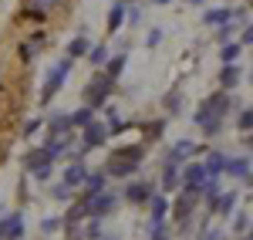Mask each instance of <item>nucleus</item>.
Instances as JSON below:
<instances>
[{"label": "nucleus", "instance_id": "nucleus-46", "mask_svg": "<svg viewBox=\"0 0 253 240\" xmlns=\"http://www.w3.org/2000/svg\"><path fill=\"white\" fill-rule=\"evenodd\" d=\"M240 240H250V237H240Z\"/></svg>", "mask_w": 253, "mask_h": 240}, {"label": "nucleus", "instance_id": "nucleus-36", "mask_svg": "<svg viewBox=\"0 0 253 240\" xmlns=\"http://www.w3.org/2000/svg\"><path fill=\"white\" fill-rule=\"evenodd\" d=\"M159 41H162V31H159V27H152V31L145 34V48H156Z\"/></svg>", "mask_w": 253, "mask_h": 240}, {"label": "nucleus", "instance_id": "nucleus-45", "mask_svg": "<svg viewBox=\"0 0 253 240\" xmlns=\"http://www.w3.org/2000/svg\"><path fill=\"white\" fill-rule=\"evenodd\" d=\"M189 3H203V0H189Z\"/></svg>", "mask_w": 253, "mask_h": 240}, {"label": "nucleus", "instance_id": "nucleus-24", "mask_svg": "<svg viewBox=\"0 0 253 240\" xmlns=\"http://www.w3.org/2000/svg\"><path fill=\"white\" fill-rule=\"evenodd\" d=\"M88 48H91V44H88V38H84V34H78V38H71V41H68V61L84 58V54H88Z\"/></svg>", "mask_w": 253, "mask_h": 240}, {"label": "nucleus", "instance_id": "nucleus-19", "mask_svg": "<svg viewBox=\"0 0 253 240\" xmlns=\"http://www.w3.org/2000/svg\"><path fill=\"white\" fill-rule=\"evenodd\" d=\"M125 61H128V54L122 51V54H115V58H108L105 61V78L108 81H118L122 78V71H125Z\"/></svg>", "mask_w": 253, "mask_h": 240}, {"label": "nucleus", "instance_id": "nucleus-42", "mask_svg": "<svg viewBox=\"0 0 253 240\" xmlns=\"http://www.w3.org/2000/svg\"><path fill=\"white\" fill-rule=\"evenodd\" d=\"M236 24V20H233ZM233 24H223V27H219V34H216V38L223 41V44H226V41H230V34H233Z\"/></svg>", "mask_w": 253, "mask_h": 240}, {"label": "nucleus", "instance_id": "nucleus-2", "mask_svg": "<svg viewBox=\"0 0 253 240\" xmlns=\"http://www.w3.org/2000/svg\"><path fill=\"white\" fill-rule=\"evenodd\" d=\"M68 75H71V61H68V58L58 61V64L47 71V78H44V85H41V105H51V98H54L61 88H64Z\"/></svg>", "mask_w": 253, "mask_h": 240}, {"label": "nucleus", "instance_id": "nucleus-26", "mask_svg": "<svg viewBox=\"0 0 253 240\" xmlns=\"http://www.w3.org/2000/svg\"><path fill=\"white\" fill-rule=\"evenodd\" d=\"M61 3H64V0H24V7L34 10V14H47V10H54Z\"/></svg>", "mask_w": 253, "mask_h": 240}, {"label": "nucleus", "instance_id": "nucleus-27", "mask_svg": "<svg viewBox=\"0 0 253 240\" xmlns=\"http://www.w3.org/2000/svg\"><path fill=\"white\" fill-rule=\"evenodd\" d=\"M41 44H44V38H41V34H38V38H31V41H24V44H20V58L31 61L41 51Z\"/></svg>", "mask_w": 253, "mask_h": 240}, {"label": "nucleus", "instance_id": "nucleus-20", "mask_svg": "<svg viewBox=\"0 0 253 240\" xmlns=\"http://www.w3.org/2000/svg\"><path fill=\"white\" fill-rule=\"evenodd\" d=\"M122 24H125V3L118 0V3H112V10H108V34H118L122 31Z\"/></svg>", "mask_w": 253, "mask_h": 240}, {"label": "nucleus", "instance_id": "nucleus-44", "mask_svg": "<svg viewBox=\"0 0 253 240\" xmlns=\"http://www.w3.org/2000/svg\"><path fill=\"white\" fill-rule=\"evenodd\" d=\"M152 3H156V7H169L172 0H152Z\"/></svg>", "mask_w": 253, "mask_h": 240}, {"label": "nucleus", "instance_id": "nucleus-31", "mask_svg": "<svg viewBox=\"0 0 253 240\" xmlns=\"http://www.w3.org/2000/svg\"><path fill=\"white\" fill-rule=\"evenodd\" d=\"M233 230L240 234V237H247V230H250V213H247V210L233 217Z\"/></svg>", "mask_w": 253, "mask_h": 240}, {"label": "nucleus", "instance_id": "nucleus-18", "mask_svg": "<svg viewBox=\"0 0 253 240\" xmlns=\"http://www.w3.org/2000/svg\"><path fill=\"white\" fill-rule=\"evenodd\" d=\"M203 24L206 27H223V24H233V10L230 7H213L203 14Z\"/></svg>", "mask_w": 253, "mask_h": 240}, {"label": "nucleus", "instance_id": "nucleus-29", "mask_svg": "<svg viewBox=\"0 0 253 240\" xmlns=\"http://www.w3.org/2000/svg\"><path fill=\"white\" fill-rule=\"evenodd\" d=\"M233 206H236V196L233 193H223V196L213 203V213H223V217H226V213H233Z\"/></svg>", "mask_w": 253, "mask_h": 240}, {"label": "nucleus", "instance_id": "nucleus-9", "mask_svg": "<svg viewBox=\"0 0 253 240\" xmlns=\"http://www.w3.org/2000/svg\"><path fill=\"white\" fill-rule=\"evenodd\" d=\"M24 237V213H7L0 220V240H20Z\"/></svg>", "mask_w": 253, "mask_h": 240}, {"label": "nucleus", "instance_id": "nucleus-30", "mask_svg": "<svg viewBox=\"0 0 253 240\" xmlns=\"http://www.w3.org/2000/svg\"><path fill=\"white\" fill-rule=\"evenodd\" d=\"M84 58L91 61L95 68H101V64L108 61V48H105V44H95V48H88V54H84Z\"/></svg>", "mask_w": 253, "mask_h": 240}, {"label": "nucleus", "instance_id": "nucleus-13", "mask_svg": "<svg viewBox=\"0 0 253 240\" xmlns=\"http://www.w3.org/2000/svg\"><path fill=\"white\" fill-rule=\"evenodd\" d=\"M223 173H230V176H236V180L250 183V156H226V166H223Z\"/></svg>", "mask_w": 253, "mask_h": 240}, {"label": "nucleus", "instance_id": "nucleus-1", "mask_svg": "<svg viewBox=\"0 0 253 240\" xmlns=\"http://www.w3.org/2000/svg\"><path fill=\"white\" fill-rule=\"evenodd\" d=\"M233 105V98L226 95V92H216L210 98L199 105V112H196V125L203 129V136H216L219 132V122L226 115V108Z\"/></svg>", "mask_w": 253, "mask_h": 240}, {"label": "nucleus", "instance_id": "nucleus-39", "mask_svg": "<svg viewBox=\"0 0 253 240\" xmlns=\"http://www.w3.org/2000/svg\"><path fill=\"white\" fill-rule=\"evenodd\" d=\"M250 41H253V27H250V24H243V38L236 41V44H240V48H250Z\"/></svg>", "mask_w": 253, "mask_h": 240}, {"label": "nucleus", "instance_id": "nucleus-34", "mask_svg": "<svg viewBox=\"0 0 253 240\" xmlns=\"http://www.w3.org/2000/svg\"><path fill=\"white\" fill-rule=\"evenodd\" d=\"M162 132H166V122H162V119H159V122H149V125H145V136H149V139H159Z\"/></svg>", "mask_w": 253, "mask_h": 240}, {"label": "nucleus", "instance_id": "nucleus-3", "mask_svg": "<svg viewBox=\"0 0 253 240\" xmlns=\"http://www.w3.org/2000/svg\"><path fill=\"white\" fill-rule=\"evenodd\" d=\"M108 142V125L105 122H91V125H84L81 129V149L71 156V162H78V159H84V152H91V149H101Z\"/></svg>", "mask_w": 253, "mask_h": 240}, {"label": "nucleus", "instance_id": "nucleus-25", "mask_svg": "<svg viewBox=\"0 0 253 240\" xmlns=\"http://www.w3.org/2000/svg\"><path fill=\"white\" fill-rule=\"evenodd\" d=\"M240 51H243V48H240L236 41H226V44L219 48V58H223V64H236V61H240Z\"/></svg>", "mask_w": 253, "mask_h": 240}, {"label": "nucleus", "instance_id": "nucleus-23", "mask_svg": "<svg viewBox=\"0 0 253 240\" xmlns=\"http://www.w3.org/2000/svg\"><path fill=\"white\" fill-rule=\"evenodd\" d=\"M68 119H71V129H78V132H81L84 125H91V122H95V112H91L88 105H81V108H75Z\"/></svg>", "mask_w": 253, "mask_h": 240}, {"label": "nucleus", "instance_id": "nucleus-12", "mask_svg": "<svg viewBox=\"0 0 253 240\" xmlns=\"http://www.w3.org/2000/svg\"><path fill=\"white\" fill-rule=\"evenodd\" d=\"M108 159H122V162H132V166H142V159H145V142H135V145H122V149H115Z\"/></svg>", "mask_w": 253, "mask_h": 240}, {"label": "nucleus", "instance_id": "nucleus-43", "mask_svg": "<svg viewBox=\"0 0 253 240\" xmlns=\"http://www.w3.org/2000/svg\"><path fill=\"white\" fill-rule=\"evenodd\" d=\"M203 240H226L223 230H203Z\"/></svg>", "mask_w": 253, "mask_h": 240}, {"label": "nucleus", "instance_id": "nucleus-11", "mask_svg": "<svg viewBox=\"0 0 253 240\" xmlns=\"http://www.w3.org/2000/svg\"><path fill=\"white\" fill-rule=\"evenodd\" d=\"M193 152H196V142L193 139H179L172 149H169L166 162H169V166H182V162H189V156H193Z\"/></svg>", "mask_w": 253, "mask_h": 240}, {"label": "nucleus", "instance_id": "nucleus-28", "mask_svg": "<svg viewBox=\"0 0 253 240\" xmlns=\"http://www.w3.org/2000/svg\"><path fill=\"white\" fill-rule=\"evenodd\" d=\"M236 125H240V132H243V136H250V129H253V108H250V105H243V108H240Z\"/></svg>", "mask_w": 253, "mask_h": 240}, {"label": "nucleus", "instance_id": "nucleus-15", "mask_svg": "<svg viewBox=\"0 0 253 240\" xmlns=\"http://www.w3.org/2000/svg\"><path fill=\"white\" fill-rule=\"evenodd\" d=\"M149 206H152V213H149V223H152V227H162V223H166V217H169V200H166L162 193H152Z\"/></svg>", "mask_w": 253, "mask_h": 240}, {"label": "nucleus", "instance_id": "nucleus-7", "mask_svg": "<svg viewBox=\"0 0 253 240\" xmlns=\"http://www.w3.org/2000/svg\"><path fill=\"white\" fill-rule=\"evenodd\" d=\"M206 180H210V176H206L203 162H182V169H179V186H186V190H199Z\"/></svg>", "mask_w": 253, "mask_h": 240}, {"label": "nucleus", "instance_id": "nucleus-22", "mask_svg": "<svg viewBox=\"0 0 253 240\" xmlns=\"http://www.w3.org/2000/svg\"><path fill=\"white\" fill-rule=\"evenodd\" d=\"M166 193H172L179 190V166H169V162H162V183H159Z\"/></svg>", "mask_w": 253, "mask_h": 240}, {"label": "nucleus", "instance_id": "nucleus-41", "mask_svg": "<svg viewBox=\"0 0 253 240\" xmlns=\"http://www.w3.org/2000/svg\"><path fill=\"white\" fill-rule=\"evenodd\" d=\"M149 240H172V237H169V230H166V223H162V227H152V237Z\"/></svg>", "mask_w": 253, "mask_h": 240}, {"label": "nucleus", "instance_id": "nucleus-37", "mask_svg": "<svg viewBox=\"0 0 253 240\" xmlns=\"http://www.w3.org/2000/svg\"><path fill=\"white\" fill-rule=\"evenodd\" d=\"M51 173H54V166H41V169H34V173H31V176H34V180H51Z\"/></svg>", "mask_w": 253, "mask_h": 240}, {"label": "nucleus", "instance_id": "nucleus-16", "mask_svg": "<svg viewBox=\"0 0 253 240\" xmlns=\"http://www.w3.org/2000/svg\"><path fill=\"white\" fill-rule=\"evenodd\" d=\"M240 81H243V68H240V64H223V71H219V85H223L226 95H230L233 88H240Z\"/></svg>", "mask_w": 253, "mask_h": 240}, {"label": "nucleus", "instance_id": "nucleus-5", "mask_svg": "<svg viewBox=\"0 0 253 240\" xmlns=\"http://www.w3.org/2000/svg\"><path fill=\"white\" fill-rule=\"evenodd\" d=\"M118 206V196L115 193H98V196H91V200H84V210H88V217L91 220H101V217H108V213H115Z\"/></svg>", "mask_w": 253, "mask_h": 240}, {"label": "nucleus", "instance_id": "nucleus-40", "mask_svg": "<svg viewBox=\"0 0 253 240\" xmlns=\"http://www.w3.org/2000/svg\"><path fill=\"white\" fill-rule=\"evenodd\" d=\"M125 20H128L132 27H135V24H142V10H138V7H132V10H125Z\"/></svg>", "mask_w": 253, "mask_h": 240}, {"label": "nucleus", "instance_id": "nucleus-10", "mask_svg": "<svg viewBox=\"0 0 253 240\" xmlns=\"http://www.w3.org/2000/svg\"><path fill=\"white\" fill-rule=\"evenodd\" d=\"M84 180H88V169H84V162H81V159L71 162V166L64 169V176H61V183H64L71 193H75V190H81V186H84Z\"/></svg>", "mask_w": 253, "mask_h": 240}, {"label": "nucleus", "instance_id": "nucleus-14", "mask_svg": "<svg viewBox=\"0 0 253 240\" xmlns=\"http://www.w3.org/2000/svg\"><path fill=\"white\" fill-rule=\"evenodd\" d=\"M105 186H108V180H105L101 169H98V173H88V180H84V186H81V203L98 196V193H105Z\"/></svg>", "mask_w": 253, "mask_h": 240}, {"label": "nucleus", "instance_id": "nucleus-6", "mask_svg": "<svg viewBox=\"0 0 253 240\" xmlns=\"http://www.w3.org/2000/svg\"><path fill=\"white\" fill-rule=\"evenodd\" d=\"M196 203H199V190H182V193H179V200H175V206H169V210H172V217L179 220V227H186V223H189V217L196 213Z\"/></svg>", "mask_w": 253, "mask_h": 240}, {"label": "nucleus", "instance_id": "nucleus-8", "mask_svg": "<svg viewBox=\"0 0 253 240\" xmlns=\"http://www.w3.org/2000/svg\"><path fill=\"white\" fill-rule=\"evenodd\" d=\"M152 193H156V190H152V183H149V180H138V183H128V186H125V200L132 203V206L149 203V200H152Z\"/></svg>", "mask_w": 253, "mask_h": 240}, {"label": "nucleus", "instance_id": "nucleus-38", "mask_svg": "<svg viewBox=\"0 0 253 240\" xmlns=\"http://www.w3.org/2000/svg\"><path fill=\"white\" fill-rule=\"evenodd\" d=\"M38 129H41V119H27V122H24V129H20V132H24V136H34Z\"/></svg>", "mask_w": 253, "mask_h": 240}, {"label": "nucleus", "instance_id": "nucleus-32", "mask_svg": "<svg viewBox=\"0 0 253 240\" xmlns=\"http://www.w3.org/2000/svg\"><path fill=\"white\" fill-rule=\"evenodd\" d=\"M61 217H44V220H41V234H58L61 230Z\"/></svg>", "mask_w": 253, "mask_h": 240}, {"label": "nucleus", "instance_id": "nucleus-35", "mask_svg": "<svg viewBox=\"0 0 253 240\" xmlns=\"http://www.w3.org/2000/svg\"><path fill=\"white\" fill-rule=\"evenodd\" d=\"M51 196H54V200H71V190H68L64 183H58V186L51 190Z\"/></svg>", "mask_w": 253, "mask_h": 240}, {"label": "nucleus", "instance_id": "nucleus-21", "mask_svg": "<svg viewBox=\"0 0 253 240\" xmlns=\"http://www.w3.org/2000/svg\"><path fill=\"white\" fill-rule=\"evenodd\" d=\"M223 166H226V152H210V159L203 162V169H206V176H210V180H219Z\"/></svg>", "mask_w": 253, "mask_h": 240}, {"label": "nucleus", "instance_id": "nucleus-4", "mask_svg": "<svg viewBox=\"0 0 253 240\" xmlns=\"http://www.w3.org/2000/svg\"><path fill=\"white\" fill-rule=\"evenodd\" d=\"M112 88H115V81H108L105 75H98V78H91L88 85H84V92H81V101H84L91 112H98V108L105 105V98L112 95Z\"/></svg>", "mask_w": 253, "mask_h": 240}, {"label": "nucleus", "instance_id": "nucleus-17", "mask_svg": "<svg viewBox=\"0 0 253 240\" xmlns=\"http://www.w3.org/2000/svg\"><path fill=\"white\" fill-rule=\"evenodd\" d=\"M41 166H54V159H51L47 149H31V152H24V173H34Z\"/></svg>", "mask_w": 253, "mask_h": 240}, {"label": "nucleus", "instance_id": "nucleus-33", "mask_svg": "<svg viewBox=\"0 0 253 240\" xmlns=\"http://www.w3.org/2000/svg\"><path fill=\"white\" fill-rule=\"evenodd\" d=\"M84 230V240H98L101 237V220H88V227H81Z\"/></svg>", "mask_w": 253, "mask_h": 240}]
</instances>
